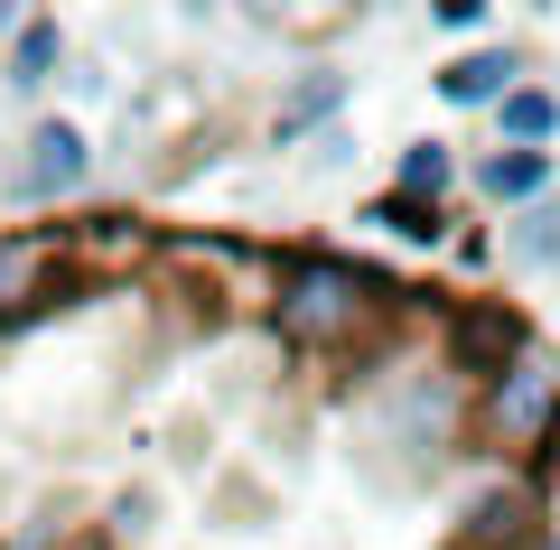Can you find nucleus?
I'll use <instances>...</instances> for the list:
<instances>
[{
  "instance_id": "9b49d317",
  "label": "nucleus",
  "mask_w": 560,
  "mask_h": 550,
  "mask_svg": "<svg viewBox=\"0 0 560 550\" xmlns=\"http://www.w3.org/2000/svg\"><path fill=\"white\" fill-rule=\"evenodd\" d=\"M448 177H458V159H448V140H411L393 168V197H420V206H440L448 197Z\"/></svg>"
},
{
  "instance_id": "4468645a",
  "label": "nucleus",
  "mask_w": 560,
  "mask_h": 550,
  "mask_svg": "<svg viewBox=\"0 0 560 550\" xmlns=\"http://www.w3.org/2000/svg\"><path fill=\"white\" fill-rule=\"evenodd\" d=\"M541 550H560V531H541Z\"/></svg>"
},
{
  "instance_id": "f8f14e48",
  "label": "nucleus",
  "mask_w": 560,
  "mask_h": 550,
  "mask_svg": "<svg viewBox=\"0 0 560 550\" xmlns=\"http://www.w3.org/2000/svg\"><path fill=\"white\" fill-rule=\"evenodd\" d=\"M440 28H486V0H440Z\"/></svg>"
},
{
  "instance_id": "20e7f679",
  "label": "nucleus",
  "mask_w": 560,
  "mask_h": 550,
  "mask_svg": "<svg viewBox=\"0 0 560 550\" xmlns=\"http://www.w3.org/2000/svg\"><path fill=\"white\" fill-rule=\"evenodd\" d=\"M84 177H94V140L75 121H28L0 187H10V206H57V197H84Z\"/></svg>"
},
{
  "instance_id": "423d86ee",
  "label": "nucleus",
  "mask_w": 560,
  "mask_h": 550,
  "mask_svg": "<svg viewBox=\"0 0 560 550\" xmlns=\"http://www.w3.org/2000/svg\"><path fill=\"white\" fill-rule=\"evenodd\" d=\"M477 197L533 215V206L551 197V150H486V159H477Z\"/></svg>"
},
{
  "instance_id": "0eeeda50",
  "label": "nucleus",
  "mask_w": 560,
  "mask_h": 550,
  "mask_svg": "<svg viewBox=\"0 0 560 550\" xmlns=\"http://www.w3.org/2000/svg\"><path fill=\"white\" fill-rule=\"evenodd\" d=\"M346 94H355V84H346L337 66H318V75H308L300 94H280V113H271V150H290V140H308L318 121H337V113H346Z\"/></svg>"
},
{
  "instance_id": "ddd939ff",
  "label": "nucleus",
  "mask_w": 560,
  "mask_h": 550,
  "mask_svg": "<svg viewBox=\"0 0 560 550\" xmlns=\"http://www.w3.org/2000/svg\"><path fill=\"white\" fill-rule=\"evenodd\" d=\"M66 550H103V531H75V541H66Z\"/></svg>"
},
{
  "instance_id": "6e6552de",
  "label": "nucleus",
  "mask_w": 560,
  "mask_h": 550,
  "mask_svg": "<svg viewBox=\"0 0 560 550\" xmlns=\"http://www.w3.org/2000/svg\"><path fill=\"white\" fill-rule=\"evenodd\" d=\"M57 66H66V28L57 20H20V38H10V66H0V84H10V94H47V84H57Z\"/></svg>"
},
{
  "instance_id": "1a4fd4ad",
  "label": "nucleus",
  "mask_w": 560,
  "mask_h": 550,
  "mask_svg": "<svg viewBox=\"0 0 560 550\" xmlns=\"http://www.w3.org/2000/svg\"><path fill=\"white\" fill-rule=\"evenodd\" d=\"M495 131H504V150H551L560 140V94L551 84H514L495 103Z\"/></svg>"
},
{
  "instance_id": "7ed1b4c3",
  "label": "nucleus",
  "mask_w": 560,
  "mask_h": 550,
  "mask_svg": "<svg viewBox=\"0 0 560 550\" xmlns=\"http://www.w3.org/2000/svg\"><path fill=\"white\" fill-rule=\"evenodd\" d=\"M486 438L495 448H523L533 467H551L560 448V364L541 346H523L495 383H486Z\"/></svg>"
},
{
  "instance_id": "f03ea898",
  "label": "nucleus",
  "mask_w": 560,
  "mask_h": 550,
  "mask_svg": "<svg viewBox=\"0 0 560 550\" xmlns=\"http://www.w3.org/2000/svg\"><path fill=\"white\" fill-rule=\"evenodd\" d=\"M75 243L57 224H28V234H0V336L38 327V317L75 308Z\"/></svg>"
},
{
  "instance_id": "39448f33",
  "label": "nucleus",
  "mask_w": 560,
  "mask_h": 550,
  "mask_svg": "<svg viewBox=\"0 0 560 550\" xmlns=\"http://www.w3.org/2000/svg\"><path fill=\"white\" fill-rule=\"evenodd\" d=\"M430 84H440V103L477 113V103H504V94L523 84V57H514V47H477V57H448Z\"/></svg>"
},
{
  "instance_id": "9d476101",
  "label": "nucleus",
  "mask_w": 560,
  "mask_h": 550,
  "mask_svg": "<svg viewBox=\"0 0 560 550\" xmlns=\"http://www.w3.org/2000/svg\"><path fill=\"white\" fill-rule=\"evenodd\" d=\"M364 224H383V234H393V243H420V253H440V243H448V206L393 197V187H383V197L364 206Z\"/></svg>"
},
{
  "instance_id": "f257e3e1",
  "label": "nucleus",
  "mask_w": 560,
  "mask_h": 550,
  "mask_svg": "<svg viewBox=\"0 0 560 550\" xmlns=\"http://www.w3.org/2000/svg\"><path fill=\"white\" fill-rule=\"evenodd\" d=\"M401 280H383L374 261H346V253H280L271 271V327L280 346H308V354H337L355 336H374L383 317H401Z\"/></svg>"
}]
</instances>
